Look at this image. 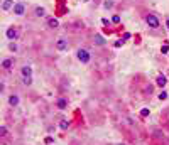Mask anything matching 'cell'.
I'll list each match as a JSON object with an SVG mask.
<instances>
[{
    "instance_id": "cell-20",
    "label": "cell",
    "mask_w": 169,
    "mask_h": 145,
    "mask_svg": "<svg viewBox=\"0 0 169 145\" xmlns=\"http://www.w3.org/2000/svg\"><path fill=\"white\" fill-rule=\"evenodd\" d=\"M7 135V127H0V137H5Z\"/></svg>"
},
{
    "instance_id": "cell-4",
    "label": "cell",
    "mask_w": 169,
    "mask_h": 145,
    "mask_svg": "<svg viewBox=\"0 0 169 145\" xmlns=\"http://www.w3.org/2000/svg\"><path fill=\"white\" fill-rule=\"evenodd\" d=\"M24 12H26V4L17 2L15 5H14V14L15 15H24Z\"/></svg>"
},
{
    "instance_id": "cell-7",
    "label": "cell",
    "mask_w": 169,
    "mask_h": 145,
    "mask_svg": "<svg viewBox=\"0 0 169 145\" xmlns=\"http://www.w3.org/2000/svg\"><path fill=\"white\" fill-rule=\"evenodd\" d=\"M14 62H15V59H14V57H5V59L2 61V64H0V66H2V69H10V67L14 66Z\"/></svg>"
},
{
    "instance_id": "cell-18",
    "label": "cell",
    "mask_w": 169,
    "mask_h": 145,
    "mask_svg": "<svg viewBox=\"0 0 169 145\" xmlns=\"http://www.w3.org/2000/svg\"><path fill=\"white\" fill-rule=\"evenodd\" d=\"M22 84H24V86H31V84H32V78H22Z\"/></svg>"
},
{
    "instance_id": "cell-11",
    "label": "cell",
    "mask_w": 169,
    "mask_h": 145,
    "mask_svg": "<svg viewBox=\"0 0 169 145\" xmlns=\"http://www.w3.org/2000/svg\"><path fill=\"white\" fill-rule=\"evenodd\" d=\"M166 83H168V78H166L164 74H159L157 78H156V84H157V86H161V88H162V86H166Z\"/></svg>"
},
{
    "instance_id": "cell-14",
    "label": "cell",
    "mask_w": 169,
    "mask_h": 145,
    "mask_svg": "<svg viewBox=\"0 0 169 145\" xmlns=\"http://www.w3.org/2000/svg\"><path fill=\"white\" fill-rule=\"evenodd\" d=\"M93 41H95V44H96V46H105V39H103V37H101L100 34H96Z\"/></svg>"
},
{
    "instance_id": "cell-6",
    "label": "cell",
    "mask_w": 169,
    "mask_h": 145,
    "mask_svg": "<svg viewBox=\"0 0 169 145\" xmlns=\"http://www.w3.org/2000/svg\"><path fill=\"white\" fill-rule=\"evenodd\" d=\"M46 22H48L49 29H58L59 27V21L56 19V17H46Z\"/></svg>"
},
{
    "instance_id": "cell-9",
    "label": "cell",
    "mask_w": 169,
    "mask_h": 145,
    "mask_svg": "<svg viewBox=\"0 0 169 145\" xmlns=\"http://www.w3.org/2000/svg\"><path fill=\"white\" fill-rule=\"evenodd\" d=\"M21 76L22 78H32V67L31 66H22L21 67Z\"/></svg>"
},
{
    "instance_id": "cell-25",
    "label": "cell",
    "mask_w": 169,
    "mask_h": 145,
    "mask_svg": "<svg viewBox=\"0 0 169 145\" xmlns=\"http://www.w3.org/2000/svg\"><path fill=\"white\" fill-rule=\"evenodd\" d=\"M5 91V83H0V93H4Z\"/></svg>"
},
{
    "instance_id": "cell-13",
    "label": "cell",
    "mask_w": 169,
    "mask_h": 145,
    "mask_svg": "<svg viewBox=\"0 0 169 145\" xmlns=\"http://www.w3.org/2000/svg\"><path fill=\"white\" fill-rule=\"evenodd\" d=\"M56 105H58L59 110H64L66 106H68V100H66V98H59L58 101H56Z\"/></svg>"
},
{
    "instance_id": "cell-22",
    "label": "cell",
    "mask_w": 169,
    "mask_h": 145,
    "mask_svg": "<svg viewBox=\"0 0 169 145\" xmlns=\"http://www.w3.org/2000/svg\"><path fill=\"white\" fill-rule=\"evenodd\" d=\"M168 98V93L166 91H161V94H159V100H166Z\"/></svg>"
},
{
    "instance_id": "cell-26",
    "label": "cell",
    "mask_w": 169,
    "mask_h": 145,
    "mask_svg": "<svg viewBox=\"0 0 169 145\" xmlns=\"http://www.w3.org/2000/svg\"><path fill=\"white\" fill-rule=\"evenodd\" d=\"M166 26H168V29H169V19H168V21H166Z\"/></svg>"
},
{
    "instance_id": "cell-5",
    "label": "cell",
    "mask_w": 169,
    "mask_h": 145,
    "mask_svg": "<svg viewBox=\"0 0 169 145\" xmlns=\"http://www.w3.org/2000/svg\"><path fill=\"white\" fill-rule=\"evenodd\" d=\"M5 36H7V39H10V41H15L17 37H19V32H17L15 27H9L7 32H5Z\"/></svg>"
},
{
    "instance_id": "cell-12",
    "label": "cell",
    "mask_w": 169,
    "mask_h": 145,
    "mask_svg": "<svg viewBox=\"0 0 169 145\" xmlns=\"http://www.w3.org/2000/svg\"><path fill=\"white\" fill-rule=\"evenodd\" d=\"M19 101H21V98H19L17 94H10V96H9V105H10V106H17Z\"/></svg>"
},
{
    "instance_id": "cell-3",
    "label": "cell",
    "mask_w": 169,
    "mask_h": 145,
    "mask_svg": "<svg viewBox=\"0 0 169 145\" xmlns=\"http://www.w3.org/2000/svg\"><path fill=\"white\" fill-rule=\"evenodd\" d=\"M56 49H58V51H66V49H68V39L59 37L58 41H56Z\"/></svg>"
},
{
    "instance_id": "cell-27",
    "label": "cell",
    "mask_w": 169,
    "mask_h": 145,
    "mask_svg": "<svg viewBox=\"0 0 169 145\" xmlns=\"http://www.w3.org/2000/svg\"><path fill=\"white\" fill-rule=\"evenodd\" d=\"M117 145H127V144H117Z\"/></svg>"
},
{
    "instance_id": "cell-15",
    "label": "cell",
    "mask_w": 169,
    "mask_h": 145,
    "mask_svg": "<svg viewBox=\"0 0 169 145\" xmlns=\"http://www.w3.org/2000/svg\"><path fill=\"white\" fill-rule=\"evenodd\" d=\"M9 51H12V52H17V51H19V46H17L15 41H10V44H9Z\"/></svg>"
},
{
    "instance_id": "cell-1",
    "label": "cell",
    "mask_w": 169,
    "mask_h": 145,
    "mask_svg": "<svg viewBox=\"0 0 169 145\" xmlns=\"http://www.w3.org/2000/svg\"><path fill=\"white\" fill-rule=\"evenodd\" d=\"M76 57H78L79 62H83V64H88L91 59V54L88 49H83V47H79L78 51H76Z\"/></svg>"
},
{
    "instance_id": "cell-2",
    "label": "cell",
    "mask_w": 169,
    "mask_h": 145,
    "mask_svg": "<svg viewBox=\"0 0 169 145\" xmlns=\"http://www.w3.org/2000/svg\"><path fill=\"white\" fill-rule=\"evenodd\" d=\"M145 24H147V26L151 27V29H157L161 22H159V19H157L156 15L149 14V15H145Z\"/></svg>"
},
{
    "instance_id": "cell-19",
    "label": "cell",
    "mask_w": 169,
    "mask_h": 145,
    "mask_svg": "<svg viewBox=\"0 0 169 145\" xmlns=\"http://www.w3.org/2000/svg\"><path fill=\"white\" fill-rule=\"evenodd\" d=\"M103 7H105V9H112V7H113V0H105Z\"/></svg>"
},
{
    "instance_id": "cell-24",
    "label": "cell",
    "mask_w": 169,
    "mask_h": 145,
    "mask_svg": "<svg viewBox=\"0 0 169 145\" xmlns=\"http://www.w3.org/2000/svg\"><path fill=\"white\" fill-rule=\"evenodd\" d=\"M123 46V39H122V41H117L115 42V47H122Z\"/></svg>"
},
{
    "instance_id": "cell-16",
    "label": "cell",
    "mask_w": 169,
    "mask_h": 145,
    "mask_svg": "<svg viewBox=\"0 0 169 145\" xmlns=\"http://www.w3.org/2000/svg\"><path fill=\"white\" fill-rule=\"evenodd\" d=\"M68 127H69V122H66V120H61V122H59V128L68 130Z\"/></svg>"
},
{
    "instance_id": "cell-23",
    "label": "cell",
    "mask_w": 169,
    "mask_h": 145,
    "mask_svg": "<svg viewBox=\"0 0 169 145\" xmlns=\"http://www.w3.org/2000/svg\"><path fill=\"white\" fill-rule=\"evenodd\" d=\"M154 135H156V137H159V138H164V133H162V132H159V130H156V132H154Z\"/></svg>"
},
{
    "instance_id": "cell-17",
    "label": "cell",
    "mask_w": 169,
    "mask_h": 145,
    "mask_svg": "<svg viewBox=\"0 0 169 145\" xmlns=\"http://www.w3.org/2000/svg\"><path fill=\"white\" fill-rule=\"evenodd\" d=\"M149 113H151V111H149V108H142V110H140V116H142V118H147Z\"/></svg>"
},
{
    "instance_id": "cell-10",
    "label": "cell",
    "mask_w": 169,
    "mask_h": 145,
    "mask_svg": "<svg viewBox=\"0 0 169 145\" xmlns=\"http://www.w3.org/2000/svg\"><path fill=\"white\" fill-rule=\"evenodd\" d=\"M34 15L39 17V19H41V17H46V9L41 7V5H37L36 9H34Z\"/></svg>"
},
{
    "instance_id": "cell-8",
    "label": "cell",
    "mask_w": 169,
    "mask_h": 145,
    "mask_svg": "<svg viewBox=\"0 0 169 145\" xmlns=\"http://www.w3.org/2000/svg\"><path fill=\"white\" fill-rule=\"evenodd\" d=\"M14 0H4L2 2V10L4 12H9V10H14Z\"/></svg>"
},
{
    "instance_id": "cell-21",
    "label": "cell",
    "mask_w": 169,
    "mask_h": 145,
    "mask_svg": "<svg viewBox=\"0 0 169 145\" xmlns=\"http://www.w3.org/2000/svg\"><path fill=\"white\" fill-rule=\"evenodd\" d=\"M112 22L113 24H120V15H113L112 17Z\"/></svg>"
}]
</instances>
